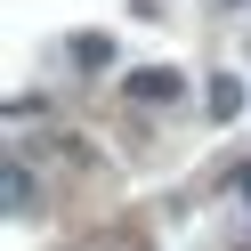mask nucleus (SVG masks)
Returning a JSON list of instances; mask_svg holds the SVG:
<instances>
[{
	"instance_id": "f257e3e1",
	"label": "nucleus",
	"mask_w": 251,
	"mask_h": 251,
	"mask_svg": "<svg viewBox=\"0 0 251 251\" xmlns=\"http://www.w3.org/2000/svg\"><path fill=\"white\" fill-rule=\"evenodd\" d=\"M8 211H33V170H25V154H8Z\"/></svg>"
},
{
	"instance_id": "f03ea898",
	"label": "nucleus",
	"mask_w": 251,
	"mask_h": 251,
	"mask_svg": "<svg viewBox=\"0 0 251 251\" xmlns=\"http://www.w3.org/2000/svg\"><path fill=\"white\" fill-rule=\"evenodd\" d=\"M130 89H138V98H178V73L146 65V73H130Z\"/></svg>"
},
{
	"instance_id": "7ed1b4c3",
	"label": "nucleus",
	"mask_w": 251,
	"mask_h": 251,
	"mask_svg": "<svg viewBox=\"0 0 251 251\" xmlns=\"http://www.w3.org/2000/svg\"><path fill=\"white\" fill-rule=\"evenodd\" d=\"M243 211H251V170H243Z\"/></svg>"
}]
</instances>
